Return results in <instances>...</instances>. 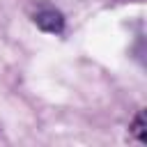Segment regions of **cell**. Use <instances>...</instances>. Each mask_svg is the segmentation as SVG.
Returning a JSON list of instances; mask_svg holds the SVG:
<instances>
[{"label":"cell","mask_w":147,"mask_h":147,"mask_svg":"<svg viewBox=\"0 0 147 147\" xmlns=\"http://www.w3.org/2000/svg\"><path fill=\"white\" fill-rule=\"evenodd\" d=\"M32 21L37 28H41L44 32H53V34H60L64 30V16L60 9L51 7V5H39L37 11L32 14Z\"/></svg>","instance_id":"cell-1"}]
</instances>
